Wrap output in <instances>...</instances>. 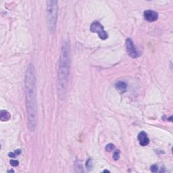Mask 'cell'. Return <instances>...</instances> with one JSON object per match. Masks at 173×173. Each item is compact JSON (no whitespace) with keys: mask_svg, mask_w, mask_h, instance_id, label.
<instances>
[{"mask_svg":"<svg viewBox=\"0 0 173 173\" xmlns=\"http://www.w3.org/2000/svg\"><path fill=\"white\" fill-rule=\"evenodd\" d=\"M26 107L28 115V128L31 131L35 128L37 122L36 79L34 66L30 64L25 75Z\"/></svg>","mask_w":173,"mask_h":173,"instance_id":"6da1fadb","label":"cell"},{"mask_svg":"<svg viewBox=\"0 0 173 173\" xmlns=\"http://www.w3.org/2000/svg\"><path fill=\"white\" fill-rule=\"evenodd\" d=\"M70 45L64 43L62 47L61 56L58 72V91L60 99L65 98L69 83L70 65H71Z\"/></svg>","mask_w":173,"mask_h":173,"instance_id":"7a4b0ae2","label":"cell"},{"mask_svg":"<svg viewBox=\"0 0 173 173\" xmlns=\"http://www.w3.org/2000/svg\"><path fill=\"white\" fill-rule=\"evenodd\" d=\"M46 5L47 23L49 31L54 33L56 31L57 18H58V1H47Z\"/></svg>","mask_w":173,"mask_h":173,"instance_id":"3957f363","label":"cell"},{"mask_svg":"<svg viewBox=\"0 0 173 173\" xmlns=\"http://www.w3.org/2000/svg\"><path fill=\"white\" fill-rule=\"evenodd\" d=\"M90 30L93 33H98V35L101 39L106 40L108 38V35L104 29V27L98 21H95L91 24Z\"/></svg>","mask_w":173,"mask_h":173,"instance_id":"277c9868","label":"cell"},{"mask_svg":"<svg viewBox=\"0 0 173 173\" xmlns=\"http://www.w3.org/2000/svg\"><path fill=\"white\" fill-rule=\"evenodd\" d=\"M126 51H127L128 56L131 57V58H136L139 56L137 49H136L133 42H132V41L130 39V38H128L127 39H126Z\"/></svg>","mask_w":173,"mask_h":173,"instance_id":"5b68a950","label":"cell"},{"mask_svg":"<svg viewBox=\"0 0 173 173\" xmlns=\"http://www.w3.org/2000/svg\"><path fill=\"white\" fill-rule=\"evenodd\" d=\"M143 15L145 19L150 23L155 22L158 19V14L154 10H145L143 13Z\"/></svg>","mask_w":173,"mask_h":173,"instance_id":"8992f818","label":"cell"},{"mask_svg":"<svg viewBox=\"0 0 173 173\" xmlns=\"http://www.w3.org/2000/svg\"><path fill=\"white\" fill-rule=\"evenodd\" d=\"M137 139L139 141V144L141 146H146L150 143V139H149L148 136H147L146 132L144 131H141L139 132V135H138Z\"/></svg>","mask_w":173,"mask_h":173,"instance_id":"52a82bcc","label":"cell"},{"mask_svg":"<svg viewBox=\"0 0 173 173\" xmlns=\"http://www.w3.org/2000/svg\"><path fill=\"white\" fill-rule=\"evenodd\" d=\"M115 87L118 91L124 92L127 89V83L124 81H118L115 85Z\"/></svg>","mask_w":173,"mask_h":173,"instance_id":"ba28073f","label":"cell"},{"mask_svg":"<svg viewBox=\"0 0 173 173\" xmlns=\"http://www.w3.org/2000/svg\"><path fill=\"white\" fill-rule=\"evenodd\" d=\"M11 115L6 110H1L0 112V119L1 121H8L10 119Z\"/></svg>","mask_w":173,"mask_h":173,"instance_id":"9c48e42d","label":"cell"},{"mask_svg":"<svg viewBox=\"0 0 173 173\" xmlns=\"http://www.w3.org/2000/svg\"><path fill=\"white\" fill-rule=\"evenodd\" d=\"M120 150H116V152L114 153V155H113V158L114 160L116 161H117L120 158Z\"/></svg>","mask_w":173,"mask_h":173,"instance_id":"30bf717a","label":"cell"},{"mask_svg":"<svg viewBox=\"0 0 173 173\" xmlns=\"http://www.w3.org/2000/svg\"><path fill=\"white\" fill-rule=\"evenodd\" d=\"M114 149V145L112 144V143H110V144L106 145V150L107 152H112Z\"/></svg>","mask_w":173,"mask_h":173,"instance_id":"8fae6325","label":"cell"},{"mask_svg":"<svg viewBox=\"0 0 173 173\" xmlns=\"http://www.w3.org/2000/svg\"><path fill=\"white\" fill-rule=\"evenodd\" d=\"M150 170H151V171H152V172H158V166H157V165H156V164L152 165V166L150 167Z\"/></svg>","mask_w":173,"mask_h":173,"instance_id":"7c38bea8","label":"cell"},{"mask_svg":"<svg viewBox=\"0 0 173 173\" xmlns=\"http://www.w3.org/2000/svg\"><path fill=\"white\" fill-rule=\"evenodd\" d=\"M10 164L12 165V166H17L18 165V162L17 160H11Z\"/></svg>","mask_w":173,"mask_h":173,"instance_id":"4fadbf2b","label":"cell"},{"mask_svg":"<svg viewBox=\"0 0 173 173\" xmlns=\"http://www.w3.org/2000/svg\"><path fill=\"white\" fill-rule=\"evenodd\" d=\"M8 156H9V157H10V158H15L16 156V154H14V152H10V153H9Z\"/></svg>","mask_w":173,"mask_h":173,"instance_id":"5bb4252c","label":"cell"},{"mask_svg":"<svg viewBox=\"0 0 173 173\" xmlns=\"http://www.w3.org/2000/svg\"><path fill=\"white\" fill-rule=\"evenodd\" d=\"M21 152H22V151L21 150H17L14 151V154H15L16 156L20 155V154H21Z\"/></svg>","mask_w":173,"mask_h":173,"instance_id":"9a60e30c","label":"cell"},{"mask_svg":"<svg viewBox=\"0 0 173 173\" xmlns=\"http://www.w3.org/2000/svg\"><path fill=\"white\" fill-rule=\"evenodd\" d=\"M104 172H110V171H108V170H104Z\"/></svg>","mask_w":173,"mask_h":173,"instance_id":"2e32d148","label":"cell"}]
</instances>
